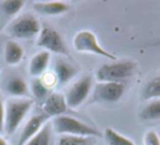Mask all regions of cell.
Here are the masks:
<instances>
[{
    "label": "cell",
    "instance_id": "obj_1",
    "mask_svg": "<svg viewBox=\"0 0 160 145\" xmlns=\"http://www.w3.org/2000/svg\"><path fill=\"white\" fill-rule=\"evenodd\" d=\"M52 127L55 134L58 135H73V136H91L102 137L100 131L82 121L72 118L70 116H59L53 118L51 121Z\"/></svg>",
    "mask_w": 160,
    "mask_h": 145
},
{
    "label": "cell",
    "instance_id": "obj_2",
    "mask_svg": "<svg viewBox=\"0 0 160 145\" xmlns=\"http://www.w3.org/2000/svg\"><path fill=\"white\" fill-rule=\"evenodd\" d=\"M34 100L29 98H11L5 106V133L11 136L30 112Z\"/></svg>",
    "mask_w": 160,
    "mask_h": 145
},
{
    "label": "cell",
    "instance_id": "obj_3",
    "mask_svg": "<svg viewBox=\"0 0 160 145\" xmlns=\"http://www.w3.org/2000/svg\"><path fill=\"white\" fill-rule=\"evenodd\" d=\"M137 64L132 60H115L101 65L96 71V78L99 83H123V80L134 75Z\"/></svg>",
    "mask_w": 160,
    "mask_h": 145
},
{
    "label": "cell",
    "instance_id": "obj_4",
    "mask_svg": "<svg viewBox=\"0 0 160 145\" xmlns=\"http://www.w3.org/2000/svg\"><path fill=\"white\" fill-rule=\"evenodd\" d=\"M72 45L76 51L81 52V53H93L96 55L109 58L112 62L118 60V57L114 54L107 51L98 42V38L96 34L88 30H82V31L78 32L73 38Z\"/></svg>",
    "mask_w": 160,
    "mask_h": 145
},
{
    "label": "cell",
    "instance_id": "obj_5",
    "mask_svg": "<svg viewBox=\"0 0 160 145\" xmlns=\"http://www.w3.org/2000/svg\"><path fill=\"white\" fill-rule=\"evenodd\" d=\"M92 87L93 78L91 75H85L75 81L67 89L66 95H64L68 108L77 109L78 107H80L88 99L90 92L92 91Z\"/></svg>",
    "mask_w": 160,
    "mask_h": 145
},
{
    "label": "cell",
    "instance_id": "obj_6",
    "mask_svg": "<svg viewBox=\"0 0 160 145\" xmlns=\"http://www.w3.org/2000/svg\"><path fill=\"white\" fill-rule=\"evenodd\" d=\"M38 45L49 53L52 52V53L59 54V55L69 56L68 46L65 43L62 36L59 34V32L48 25H44L43 28H41V32L38 39Z\"/></svg>",
    "mask_w": 160,
    "mask_h": 145
},
{
    "label": "cell",
    "instance_id": "obj_7",
    "mask_svg": "<svg viewBox=\"0 0 160 145\" xmlns=\"http://www.w3.org/2000/svg\"><path fill=\"white\" fill-rule=\"evenodd\" d=\"M9 32L14 38L30 40L35 38L41 32V25L38 19L32 14H23L17 18L10 24Z\"/></svg>",
    "mask_w": 160,
    "mask_h": 145
},
{
    "label": "cell",
    "instance_id": "obj_8",
    "mask_svg": "<svg viewBox=\"0 0 160 145\" xmlns=\"http://www.w3.org/2000/svg\"><path fill=\"white\" fill-rule=\"evenodd\" d=\"M125 91L124 83H97L92 90L93 102H118Z\"/></svg>",
    "mask_w": 160,
    "mask_h": 145
},
{
    "label": "cell",
    "instance_id": "obj_9",
    "mask_svg": "<svg viewBox=\"0 0 160 145\" xmlns=\"http://www.w3.org/2000/svg\"><path fill=\"white\" fill-rule=\"evenodd\" d=\"M42 108L45 116L56 118V117L64 116V113H66L68 109V106L64 95L59 92H53V94H49V96L44 100Z\"/></svg>",
    "mask_w": 160,
    "mask_h": 145
},
{
    "label": "cell",
    "instance_id": "obj_10",
    "mask_svg": "<svg viewBox=\"0 0 160 145\" xmlns=\"http://www.w3.org/2000/svg\"><path fill=\"white\" fill-rule=\"evenodd\" d=\"M48 117L45 114H36L28 120L21 132L18 140V145H25V143L29 142L35 134L38 133L42 127L47 122Z\"/></svg>",
    "mask_w": 160,
    "mask_h": 145
},
{
    "label": "cell",
    "instance_id": "obj_11",
    "mask_svg": "<svg viewBox=\"0 0 160 145\" xmlns=\"http://www.w3.org/2000/svg\"><path fill=\"white\" fill-rule=\"evenodd\" d=\"M51 62V53L47 51H41L33 55L29 64V73L34 78H40L47 69Z\"/></svg>",
    "mask_w": 160,
    "mask_h": 145
},
{
    "label": "cell",
    "instance_id": "obj_12",
    "mask_svg": "<svg viewBox=\"0 0 160 145\" xmlns=\"http://www.w3.org/2000/svg\"><path fill=\"white\" fill-rule=\"evenodd\" d=\"M36 12L44 16H59L69 9L68 3L62 1H51V3H38L33 6Z\"/></svg>",
    "mask_w": 160,
    "mask_h": 145
},
{
    "label": "cell",
    "instance_id": "obj_13",
    "mask_svg": "<svg viewBox=\"0 0 160 145\" xmlns=\"http://www.w3.org/2000/svg\"><path fill=\"white\" fill-rule=\"evenodd\" d=\"M53 134L54 131L52 123L51 121H47L38 131V133L35 134L29 142L25 143V145H55Z\"/></svg>",
    "mask_w": 160,
    "mask_h": 145
},
{
    "label": "cell",
    "instance_id": "obj_14",
    "mask_svg": "<svg viewBox=\"0 0 160 145\" xmlns=\"http://www.w3.org/2000/svg\"><path fill=\"white\" fill-rule=\"evenodd\" d=\"M54 74L57 78V83H59L60 85H65L77 74V69L75 66L65 60H58L55 65Z\"/></svg>",
    "mask_w": 160,
    "mask_h": 145
},
{
    "label": "cell",
    "instance_id": "obj_15",
    "mask_svg": "<svg viewBox=\"0 0 160 145\" xmlns=\"http://www.w3.org/2000/svg\"><path fill=\"white\" fill-rule=\"evenodd\" d=\"M23 49L16 41H8L5 47V60L8 65H17L23 58Z\"/></svg>",
    "mask_w": 160,
    "mask_h": 145
},
{
    "label": "cell",
    "instance_id": "obj_16",
    "mask_svg": "<svg viewBox=\"0 0 160 145\" xmlns=\"http://www.w3.org/2000/svg\"><path fill=\"white\" fill-rule=\"evenodd\" d=\"M97 138L91 136L58 135L55 145H97Z\"/></svg>",
    "mask_w": 160,
    "mask_h": 145
},
{
    "label": "cell",
    "instance_id": "obj_17",
    "mask_svg": "<svg viewBox=\"0 0 160 145\" xmlns=\"http://www.w3.org/2000/svg\"><path fill=\"white\" fill-rule=\"evenodd\" d=\"M139 118L142 121L160 120V99L149 101L139 112Z\"/></svg>",
    "mask_w": 160,
    "mask_h": 145
},
{
    "label": "cell",
    "instance_id": "obj_18",
    "mask_svg": "<svg viewBox=\"0 0 160 145\" xmlns=\"http://www.w3.org/2000/svg\"><path fill=\"white\" fill-rule=\"evenodd\" d=\"M6 90L14 98H23L28 95V85L21 77H13L8 80Z\"/></svg>",
    "mask_w": 160,
    "mask_h": 145
},
{
    "label": "cell",
    "instance_id": "obj_19",
    "mask_svg": "<svg viewBox=\"0 0 160 145\" xmlns=\"http://www.w3.org/2000/svg\"><path fill=\"white\" fill-rule=\"evenodd\" d=\"M142 96L144 100L160 99V75L153 77L142 88Z\"/></svg>",
    "mask_w": 160,
    "mask_h": 145
},
{
    "label": "cell",
    "instance_id": "obj_20",
    "mask_svg": "<svg viewBox=\"0 0 160 145\" xmlns=\"http://www.w3.org/2000/svg\"><path fill=\"white\" fill-rule=\"evenodd\" d=\"M103 137L105 138L108 145H136L132 140L122 135L121 133H118V131L111 129V127H108V129L104 130Z\"/></svg>",
    "mask_w": 160,
    "mask_h": 145
},
{
    "label": "cell",
    "instance_id": "obj_21",
    "mask_svg": "<svg viewBox=\"0 0 160 145\" xmlns=\"http://www.w3.org/2000/svg\"><path fill=\"white\" fill-rule=\"evenodd\" d=\"M31 90L38 100L44 101L49 96V89L43 84L41 78H34L31 83Z\"/></svg>",
    "mask_w": 160,
    "mask_h": 145
},
{
    "label": "cell",
    "instance_id": "obj_22",
    "mask_svg": "<svg viewBox=\"0 0 160 145\" xmlns=\"http://www.w3.org/2000/svg\"><path fill=\"white\" fill-rule=\"evenodd\" d=\"M24 6L22 0H8L2 3V10L8 16H16Z\"/></svg>",
    "mask_w": 160,
    "mask_h": 145
},
{
    "label": "cell",
    "instance_id": "obj_23",
    "mask_svg": "<svg viewBox=\"0 0 160 145\" xmlns=\"http://www.w3.org/2000/svg\"><path fill=\"white\" fill-rule=\"evenodd\" d=\"M144 143L145 145H160V137L157 132L150 130L145 134Z\"/></svg>",
    "mask_w": 160,
    "mask_h": 145
},
{
    "label": "cell",
    "instance_id": "obj_24",
    "mask_svg": "<svg viewBox=\"0 0 160 145\" xmlns=\"http://www.w3.org/2000/svg\"><path fill=\"white\" fill-rule=\"evenodd\" d=\"M41 80L43 81V84H44L48 89L51 87H54L55 85H57V78H56L55 74H54V73H51V71L44 73V74L42 75Z\"/></svg>",
    "mask_w": 160,
    "mask_h": 145
},
{
    "label": "cell",
    "instance_id": "obj_25",
    "mask_svg": "<svg viewBox=\"0 0 160 145\" xmlns=\"http://www.w3.org/2000/svg\"><path fill=\"white\" fill-rule=\"evenodd\" d=\"M3 131H5V105L0 95V133H3Z\"/></svg>",
    "mask_w": 160,
    "mask_h": 145
},
{
    "label": "cell",
    "instance_id": "obj_26",
    "mask_svg": "<svg viewBox=\"0 0 160 145\" xmlns=\"http://www.w3.org/2000/svg\"><path fill=\"white\" fill-rule=\"evenodd\" d=\"M0 145H8V143L6 142L5 138H2L1 136H0Z\"/></svg>",
    "mask_w": 160,
    "mask_h": 145
}]
</instances>
